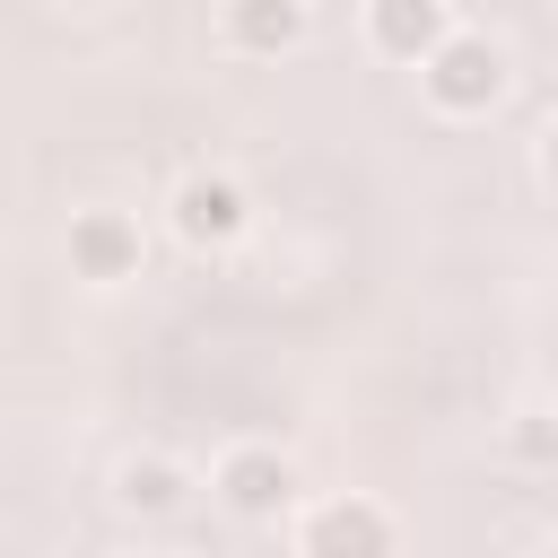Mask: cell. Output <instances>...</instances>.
Wrapping results in <instances>:
<instances>
[{"label": "cell", "instance_id": "cell-4", "mask_svg": "<svg viewBox=\"0 0 558 558\" xmlns=\"http://www.w3.org/2000/svg\"><path fill=\"white\" fill-rule=\"evenodd\" d=\"M70 270L96 279V288H105V279H131V270H140V227H131L122 209H78V218H70Z\"/></svg>", "mask_w": 558, "mask_h": 558}, {"label": "cell", "instance_id": "cell-10", "mask_svg": "<svg viewBox=\"0 0 558 558\" xmlns=\"http://www.w3.org/2000/svg\"><path fill=\"white\" fill-rule=\"evenodd\" d=\"M140 558H174V549H140Z\"/></svg>", "mask_w": 558, "mask_h": 558}, {"label": "cell", "instance_id": "cell-6", "mask_svg": "<svg viewBox=\"0 0 558 558\" xmlns=\"http://www.w3.org/2000/svg\"><path fill=\"white\" fill-rule=\"evenodd\" d=\"M366 35L392 61H427L453 26H445V0H366Z\"/></svg>", "mask_w": 558, "mask_h": 558}, {"label": "cell", "instance_id": "cell-5", "mask_svg": "<svg viewBox=\"0 0 558 558\" xmlns=\"http://www.w3.org/2000/svg\"><path fill=\"white\" fill-rule=\"evenodd\" d=\"M174 235H183V244H235V235H244V192H235L227 174H192V183L174 192Z\"/></svg>", "mask_w": 558, "mask_h": 558}, {"label": "cell", "instance_id": "cell-2", "mask_svg": "<svg viewBox=\"0 0 558 558\" xmlns=\"http://www.w3.org/2000/svg\"><path fill=\"white\" fill-rule=\"evenodd\" d=\"M296 549H305V558H392V523H384V506H366V497H331V506L305 514Z\"/></svg>", "mask_w": 558, "mask_h": 558}, {"label": "cell", "instance_id": "cell-3", "mask_svg": "<svg viewBox=\"0 0 558 558\" xmlns=\"http://www.w3.org/2000/svg\"><path fill=\"white\" fill-rule=\"evenodd\" d=\"M218 497H227L244 523H270V514L296 497V471H288V453H270V445H235V453L218 462Z\"/></svg>", "mask_w": 558, "mask_h": 558}, {"label": "cell", "instance_id": "cell-8", "mask_svg": "<svg viewBox=\"0 0 558 558\" xmlns=\"http://www.w3.org/2000/svg\"><path fill=\"white\" fill-rule=\"evenodd\" d=\"M113 497H122L131 514H174V506H183V471H174L166 453H131L122 480H113Z\"/></svg>", "mask_w": 558, "mask_h": 558}, {"label": "cell", "instance_id": "cell-9", "mask_svg": "<svg viewBox=\"0 0 558 558\" xmlns=\"http://www.w3.org/2000/svg\"><path fill=\"white\" fill-rule=\"evenodd\" d=\"M514 453H523V462H549V418H541V410H523V427H514Z\"/></svg>", "mask_w": 558, "mask_h": 558}, {"label": "cell", "instance_id": "cell-1", "mask_svg": "<svg viewBox=\"0 0 558 558\" xmlns=\"http://www.w3.org/2000/svg\"><path fill=\"white\" fill-rule=\"evenodd\" d=\"M418 70H427V96H436L445 113H488V105L506 96V52H497L488 35H445Z\"/></svg>", "mask_w": 558, "mask_h": 558}, {"label": "cell", "instance_id": "cell-7", "mask_svg": "<svg viewBox=\"0 0 558 558\" xmlns=\"http://www.w3.org/2000/svg\"><path fill=\"white\" fill-rule=\"evenodd\" d=\"M305 35V0H227V44L235 52H288Z\"/></svg>", "mask_w": 558, "mask_h": 558}, {"label": "cell", "instance_id": "cell-11", "mask_svg": "<svg viewBox=\"0 0 558 558\" xmlns=\"http://www.w3.org/2000/svg\"><path fill=\"white\" fill-rule=\"evenodd\" d=\"M70 9H105V0H70Z\"/></svg>", "mask_w": 558, "mask_h": 558}]
</instances>
